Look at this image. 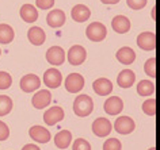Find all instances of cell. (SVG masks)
I'll list each match as a JSON object with an SVG mask.
<instances>
[{"label": "cell", "instance_id": "1", "mask_svg": "<svg viewBox=\"0 0 160 150\" xmlns=\"http://www.w3.org/2000/svg\"><path fill=\"white\" fill-rule=\"evenodd\" d=\"M94 110V101L88 95H80L73 101V112L80 118L88 116Z\"/></svg>", "mask_w": 160, "mask_h": 150}, {"label": "cell", "instance_id": "2", "mask_svg": "<svg viewBox=\"0 0 160 150\" xmlns=\"http://www.w3.org/2000/svg\"><path fill=\"white\" fill-rule=\"evenodd\" d=\"M106 34H107V30H106V26L101 22H92L91 25H88L86 30V35L90 41L92 42H101L106 38Z\"/></svg>", "mask_w": 160, "mask_h": 150}, {"label": "cell", "instance_id": "3", "mask_svg": "<svg viewBox=\"0 0 160 150\" xmlns=\"http://www.w3.org/2000/svg\"><path fill=\"white\" fill-rule=\"evenodd\" d=\"M84 87V77L79 73H71L65 78V89L69 93H78Z\"/></svg>", "mask_w": 160, "mask_h": 150}, {"label": "cell", "instance_id": "4", "mask_svg": "<svg viewBox=\"0 0 160 150\" xmlns=\"http://www.w3.org/2000/svg\"><path fill=\"white\" fill-rule=\"evenodd\" d=\"M86 49L82 45H75L68 50V61H69L71 65H82L86 61Z\"/></svg>", "mask_w": 160, "mask_h": 150}, {"label": "cell", "instance_id": "5", "mask_svg": "<svg viewBox=\"0 0 160 150\" xmlns=\"http://www.w3.org/2000/svg\"><path fill=\"white\" fill-rule=\"evenodd\" d=\"M46 60L50 65H61L65 61V52L60 46H52L46 52Z\"/></svg>", "mask_w": 160, "mask_h": 150}, {"label": "cell", "instance_id": "6", "mask_svg": "<svg viewBox=\"0 0 160 150\" xmlns=\"http://www.w3.org/2000/svg\"><path fill=\"white\" fill-rule=\"evenodd\" d=\"M39 85H41V80H39V77L37 74H26V76H23L21 78V88L23 92L26 93H30L33 92V91H37L39 88Z\"/></svg>", "mask_w": 160, "mask_h": 150}, {"label": "cell", "instance_id": "7", "mask_svg": "<svg viewBox=\"0 0 160 150\" xmlns=\"http://www.w3.org/2000/svg\"><path fill=\"white\" fill-rule=\"evenodd\" d=\"M134 127H136L134 120L129 116H119V118H117V120H115V123H114L115 131L122 134V135L130 134L134 130Z\"/></svg>", "mask_w": 160, "mask_h": 150}, {"label": "cell", "instance_id": "8", "mask_svg": "<svg viewBox=\"0 0 160 150\" xmlns=\"http://www.w3.org/2000/svg\"><path fill=\"white\" fill-rule=\"evenodd\" d=\"M111 123L109 119L106 118H98L97 120H94L92 123V131L97 137H101V138H105L107 137L109 134L111 133Z\"/></svg>", "mask_w": 160, "mask_h": 150}, {"label": "cell", "instance_id": "9", "mask_svg": "<svg viewBox=\"0 0 160 150\" xmlns=\"http://www.w3.org/2000/svg\"><path fill=\"white\" fill-rule=\"evenodd\" d=\"M61 81H62V76L60 73V70L57 69L50 68L43 73V84L49 87V88H58L61 85Z\"/></svg>", "mask_w": 160, "mask_h": 150}, {"label": "cell", "instance_id": "10", "mask_svg": "<svg viewBox=\"0 0 160 150\" xmlns=\"http://www.w3.org/2000/svg\"><path fill=\"white\" fill-rule=\"evenodd\" d=\"M62 119H64V110L61 107H57V105L56 107H50L43 114V122L48 126H54Z\"/></svg>", "mask_w": 160, "mask_h": 150}, {"label": "cell", "instance_id": "11", "mask_svg": "<svg viewBox=\"0 0 160 150\" xmlns=\"http://www.w3.org/2000/svg\"><path fill=\"white\" fill-rule=\"evenodd\" d=\"M137 45L140 49L142 50H153L156 47V35L155 33H149V31H145V33H141L137 37Z\"/></svg>", "mask_w": 160, "mask_h": 150}, {"label": "cell", "instance_id": "12", "mask_svg": "<svg viewBox=\"0 0 160 150\" xmlns=\"http://www.w3.org/2000/svg\"><path fill=\"white\" fill-rule=\"evenodd\" d=\"M52 101V95L49 91L46 89H42V91H38L37 93L33 96L31 99V103H33V107H35L37 110H42L48 107Z\"/></svg>", "mask_w": 160, "mask_h": 150}, {"label": "cell", "instance_id": "13", "mask_svg": "<svg viewBox=\"0 0 160 150\" xmlns=\"http://www.w3.org/2000/svg\"><path fill=\"white\" fill-rule=\"evenodd\" d=\"M123 110V101L118 96H111L105 101V111L109 115H118Z\"/></svg>", "mask_w": 160, "mask_h": 150}, {"label": "cell", "instance_id": "14", "mask_svg": "<svg viewBox=\"0 0 160 150\" xmlns=\"http://www.w3.org/2000/svg\"><path fill=\"white\" fill-rule=\"evenodd\" d=\"M31 139L39 142V143H48L50 141V133L48 129H43L42 126H33L29 130Z\"/></svg>", "mask_w": 160, "mask_h": 150}, {"label": "cell", "instance_id": "15", "mask_svg": "<svg viewBox=\"0 0 160 150\" xmlns=\"http://www.w3.org/2000/svg\"><path fill=\"white\" fill-rule=\"evenodd\" d=\"M92 88H94V92L99 95V96H107L113 91V84H111L110 80H107L105 77H101L94 81Z\"/></svg>", "mask_w": 160, "mask_h": 150}, {"label": "cell", "instance_id": "16", "mask_svg": "<svg viewBox=\"0 0 160 150\" xmlns=\"http://www.w3.org/2000/svg\"><path fill=\"white\" fill-rule=\"evenodd\" d=\"M111 27L115 33L118 34H125L130 30V21L123 15H117L111 21Z\"/></svg>", "mask_w": 160, "mask_h": 150}, {"label": "cell", "instance_id": "17", "mask_svg": "<svg viewBox=\"0 0 160 150\" xmlns=\"http://www.w3.org/2000/svg\"><path fill=\"white\" fill-rule=\"evenodd\" d=\"M67 21V16L61 10H52L46 16V22L50 27H61Z\"/></svg>", "mask_w": 160, "mask_h": 150}, {"label": "cell", "instance_id": "18", "mask_svg": "<svg viewBox=\"0 0 160 150\" xmlns=\"http://www.w3.org/2000/svg\"><path fill=\"white\" fill-rule=\"evenodd\" d=\"M117 60L121 62L123 65H129V64H133L134 60H136V53L132 47H128V46H123L115 54Z\"/></svg>", "mask_w": 160, "mask_h": 150}, {"label": "cell", "instance_id": "19", "mask_svg": "<svg viewBox=\"0 0 160 150\" xmlns=\"http://www.w3.org/2000/svg\"><path fill=\"white\" fill-rule=\"evenodd\" d=\"M71 15H72V19H73L75 22L82 23V22H86L87 19L90 18L91 11H90L88 7L84 6V4H78L72 8Z\"/></svg>", "mask_w": 160, "mask_h": 150}, {"label": "cell", "instance_id": "20", "mask_svg": "<svg viewBox=\"0 0 160 150\" xmlns=\"http://www.w3.org/2000/svg\"><path fill=\"white\" fill-rule=\"evenodd\" d=\"M27 38H29V41L33 43L34 46H39L45 42L46 34L41 27H31V29L27 31Z\"/></svg>", "mask_w": 160, "mask_h": 150}, {"label": "cell", "instance_id": "21", "mask_svg": "<svg viewBox=\"0 0 160 150\" xmlns=\"http://www.w3.org/2000/svg\"><path fill=\"white\" fill-rule=\"evenodd\" d=\"M134 81H136V74L130 69H123L117 77V82L121 88H129V87L134 84Z\"/></svg>", "mask_w": 160, "mask_h": 150}, {"label": "cell", "instance_id": "22", "mask_svg": "<svg viewBox=\"0 0 160 150\" xmlns=\"http://www.w3.org/2000/svg\"><path fill=\"white\" fill-rule=\"evenodd\" d=\"M21 16L25 22L33 23L38 19V10L33 4H23L21 7Z\"/></svg>", "mask_w": 160, "mask_h": 150}, {"label": "cell", "instance_id": "23", "mask_svg": "<svg viewBox=\"0 0 160 150\" xmlns=\"http://www.w3.org/2000/svg\"><path fill=\"white\" fill-rule=\"evenodd\" d=\"M71 141H72V134L68 130H61L54 137V143L58 149H67L71 145Z\"/></svg>", "mask_w": 160, "mask_h": 150}, {"label": "cell", "instance_id": "24", "mask_svg": "<svg viewBox=\"0 0 160 150\" xmlns=\"http://www.w3.org/2000/svg\"><path fill=\"white\" fill-rule=\"evenodd\" d=\"M14 30L12 27L7 23H2L0 25V43H10L14 39Z\"/></svg>", "mask_w": 160, "mask_h": 150}, {"label": "cell", "instance_id": "25", "mask_svg": "<svg viewBox=\"0 0 160 150\" xmlns=\"http://www.w3.org/2000/svg\"><path fill=\"white\" fill-rule=\"evenodd\" d=\"M155 92V84L149 80H141L137 85V93L140 96H151Z\"/></svg>", "mask_w": 160, "mask_h": 150}, {"label": "cell", "instance_id": "26", "mask_svg": "<svg viewBox=\"0 0 160 150\" xmlns=\"http://www.w3.org/2000/svg\"><path fill=\"white\" fill-rule=\"evenodd\" d=\"M12 110V100L7 95H2L0 96V116H4L7 114L11 112Z\"/></svg>", "mask_w": 160, "mask_h": 150}, {"label": "cell", "instance_id": "27", "mask_svg": "<svg viewBox=\"0 0 160 150\" xmlns=\"http://www.w3.org/2000/svg\"><path fill=\"white\" fill-rule=\"evenodd\" d=\"M142 111L149 116H155L156 114V100L153 97L152 99H148L142 103Z\"/></svg>", "mask_w": 160, "mask_h": 150}, {"label": "cell", "instance_id": "28", "mask_svg": "<svg viewBox=\"0 0 160 150\" xmlns=\"http://www.w3.org/2000/svg\"><path fill=\"white\" fill-rule=\"evenodd\" d=\"M144 70H145V73L149 77H152V78L156 77V58L155 57L149 58V60L145 62V65H144Z\"/></svg>", "mask_w": 160, "mask_h": 150}, {"label": "cell", "instance_id": "29", "mask_svg": "<svg viewBox=\"0 0 160 150\" xmlns=\"http://www.w3.org/2000/svg\"><path fill=\"white\" fill-rule=\"evenodd\" d=\"M122 145L117 138H110V139H106L105 143H103V150H121Z\"/></svg>", "mask_w": 160, "mask_h": 150}, {"label": "cell", "instance_id": "30", "mask_svg": "<svg viewBox=\"0 0 160 150\" xmlns=\"http://www.w3.org/2000/svg\"><path fill=\"white\" fill-rule=\"evenodd\" d=\"M12 84V78L7 72H0V89H7Z\"/></svg>", "mask_w": 160, "mask_h": 150}, {"label": "cell", "instance_id": "31", "mask_svg": "<svg viewBox=\"0 0 160 150\" xmlns=\"http://www.w3.org/2000/svg\"><path fill=\"white\" fill-rule=\"evenodd\" d=\"M72 150H91V145L90 142H87L83 138H79V139L75 141L73 146H72Z\"/></svg>", "mask_w": 160, "mask_h": 150}, {"label": "cell", "instance_id": "32", "mask_svg": "<svg viewBox=\"0 0 160 150\" xmlns=\"http://www.w3.org/2000/svg\"><path fill=\"white\" fill-rule=\"evenodd\" d=\"M126 3L132 10H141L147 6V0H126Z\"/></svg>", "mask_w": 160, "mask_h": 150}, {"label": "cell", "instance_id": "33", "mask_svg": "<svg viewBox=\"0 0 160 150\" xmlns=\"http://www.w3.org/2000/svg\"><path fill=\"white\" fill-rule=\"evenodd\" d=\"M35 4L39 10H49L54 6V0H35Z\"/></svg>", "mask_w": 160, "mask_h": 150}, {"label": "cell", "instance_id": "34", "mask_svg": "<svg viewBox=\"0 0 160 150\" xmlns=\"http://www.w3.org/2000/svg\"><path fill=\"white\" fill-rule=\"evenodd\" d=\"M10 137V130L4 122L0 120V141H6Z\"/></svg>", "mask_w": 160, "mask_h": 150}, {"label": "cell", "instance_id": "35", "mask_svg": "<svg viewBox=\"0 0 160 150\" xmlns=\"http://www.w3.org/2000/svg\"><path fill=\"white\" fill-rule=\"evenodd\" d=\"M22 150H39V148L38 146H35V145H33V143H27V145L23 146Z\"/></svg>", "mask_w": 160, "mask_h": 150}, {"label": "cell", "instance_id": "36", "mask_svg": "<svg viewBox=\"0 0 160 150\" xmlns=\"http://www.w3.org/2000/svg\"><path fill=\"white\" fill-rule=\"evenodd\" d=\"M103 4H117L119 0H101Z\"/></svg>", "mask_w": 160, "mask_h": 150}, {"label": "cell", "instance_id": "37", "mask_svg": "<svg viewBox=\"0 0 160 150\" xmlns=\"http://www.w3.org/2000/svg\"><path fill=\"white\" fill-rule=\"evenodd\" d=\"M149 150H156V148H151V149H149Z\"/></svg>", "mask_w": 160, "mask_h": 150}, {"label": "cell", "instance_id": "38", "mask_svg": "<svg viewBox=\"0 0 160 150\" xmlns=\"http://www.w3.org/2000/svg\"><path fill=\"white\" fill-rule=\"evenodd\" d=\"M0 54H2V50H0Z\"/></svg>", "mask_w": 160, "mask_h": 150}]
</instances>
